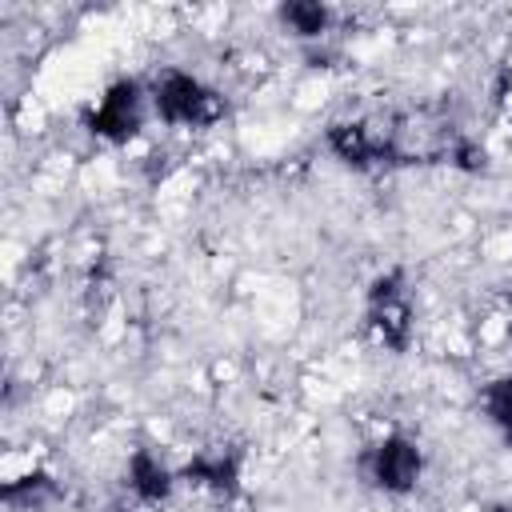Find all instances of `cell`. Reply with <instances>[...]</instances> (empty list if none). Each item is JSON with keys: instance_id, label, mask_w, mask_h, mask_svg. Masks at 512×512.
I'll list each match as a JSON object with an SVG mask.
<instances>
[{"instance_id": "ba28073f", "label": "cell", "mask_w": 512, "mask_h": 512, "mask_svg": "<svg viewBox=\"0 0 512 512\" xmlns=\"http://www.w3.org/2000/svg\"><path fill=\"white\" fill-rule=\"evenodd\" d=\"M280 20H284L300 40H316V36L328 32L332 12H328L324 4H316V0H292V4L280 8Z\"/></svg>"}, {"instance_id": "7a4b0ae2", "label": "cell", "mask_w": 512, "mask_h": 512, "mask_svg": "<svg viewBox=\"0 0 512 512\" xmlns=\"http://www.w3.org/2000/svg\"><path fill=\"white\" fill-rule=\"evenodd\" d=\"M400 284H404V276L392 268V272L376 276L368 288V328L392 352H404L412 340V308H408Z\"/></svg>"}, {"instance_id": "8992f818", "label": "cell", "mask_w": 512, "mask_h": 512, "mask_svg": "<svg viewBox=\"0 0 512 512\" xmlns=\"http://www.w3.org/2000/svg\"><path fill=\"white\" fill-rule=\"evenodd\" d=\"M176 476L168 472V464H160L148 448H136L128 460V488L144 500V504H164L172 496Z\"/></svg>"}, {"instance_id": "3957f363", "label": "cell", "mask_w": 512, "mask_h": 512, "mask_svg": "<svg viewBox=\"0 0 512 512\" xmlns=\"http://www.w3.org/2000/svg\"><path fill=\"white\" fill-rule=\"evenodd\" d=\"M144 124V92L136 80H116L88 112V132L108 144H128Z\"/></svg>"}, {"instance_id": "52a82bcc", "label": "cell", "mask_w": 512, "mask_h": 512, "mask_svg": "<svg viewBox=\"0 0 512 512\" xmlns=\"http://www.w3.org/2000/svg\"><path fill=\"white\" fill-rule=\"evenodd\" d=\"M184 480L208 484L216 492H232L240 480V456L236 452H200L184 464Z\"/></svg>"}, {"instance_id": "9c48e42d", "label": "cell", "mask_w": 512, "mask_h": 512, "mask_svg": "<svg viewBox=\"0 0 512 512\" xmlns=\"http://www.w3.org/2000/svg\"><path fill=\"white\" fill-rule=\"evenodd\" d=\"M484 412L512 440V376H500V380H492L484 388Z\"/></svg>"}, {"instance_id": "8fae6325", "label": "cell", "mask_w": 512, "mask_h": 512, "mask_svg": "<svg viewBox=\"0 0 512 512\" xmlns=\"http://www.w3.org/2000/svg\"><path fill=\"white\" fill-rule=\"evenodd\" d=\"M508 328H512V288H508Z\"/></svg>"}, {"instance_id": "277c9868", "label": "cell", "mask_w": 512, "mask_h": 512, "mask_svg": "<svg viewBox=\"0 0 512 512\" xmlns=\"http://www.w3.org/2000/svg\"><path fill=\"white\" fill-rule=\"evenodd\" d=\"M368 472H372L376 488H384L392 496H404V492L416 488V480L424 472V452L408 436H384L368 456Z\"/></svg>"}, {"instance_id": "30bf717a", "label": "cell", "mask_w": 512, "mask_h": 512, "mask_svg": "<svg viewBox=\"0 0 512 512\" xmlns=\"http://www.w3.org/2000/svg\"><path fill=\"white\" fill-rule=\"evenodd\" d=\"M40 492H52V480L48 476H20V480H8L4 484V500L8 504H16V500H36Z\"/></svg>"}, {"instance_id": "5b68a950", "label": "cell", "mask_w": 512, "mask_h": 512, "mask_svg": "<svg viewBox=\"0 0 512 512\" xmlns=\"http://www.w3.org/2000/svg\"><path fill=\"white\" fill-rule=\"evenodd\" d=\"M328 148L348 168H372L388 160V128H376L368 120H340L328 128Z\"/></svg>"}, {"instance_id": "6da1fadb", "label": "cell", "mask_w": 512, "mask_h": 512, "mask_svg": "<svg viewBox=\"0 0 512 512\" xmlns=\"http://www.w3.org/2000/svg\"><path fill=\"white\" fill-rule=\"evenodd\" d=\"M152 104H156V116L164 124H192V128H204V124H216L224 116V96L216 88H208L200 76L192 72H164L152 88Z\"/></svg>"}]
</instances>
